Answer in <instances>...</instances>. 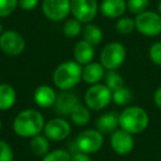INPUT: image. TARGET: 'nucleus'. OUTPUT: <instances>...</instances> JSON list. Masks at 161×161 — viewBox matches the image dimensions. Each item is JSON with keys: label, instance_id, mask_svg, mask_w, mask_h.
Listing matches in <instances>:
<instances>
[{"label": "nucleus", "instance_id": "obj_1", "mask_svg": "<svg viewBox=\"0 0 161 161\" xmlns=\"http://www.w3.org/2000/svg\"><path fill=\"white\" fill-rule=\"evenodd\" d=\"M45 119L39 110L28 108L20 112L14 119L12 129L21 138H33L44 129Z\"/></svg>", "mask_w": 161, "mask_h": 161}, {"label": "nucleus", "instance_id": "obj_2", "mask_svg": "<svg viewBox=\"0 0 161 161\" xmlns=\"http://www.w3.org/2000/svg\"><path fill=\"white\" fill-rule=\"evenodd\" d=\"M83 67L76 61H65L61 63L53 72V83L61 91L74 88L82 80Z\"/></svg>", "mask_w": 161, "mask_h": 161}, {"label": "nucleus", "instance_id": "obj_3", "mask_svg": "<svg viewBox=\"0 0 161 161\" xmlns=\"http://www.w3.org/2000/svg\"><path fill=\"white\" fill-rule=\"evenodd\" d=\"M149 125V115L140 106H129L119 114L120 129L131 135L141 134Z\"/></svg>", "mask_w": 161, "mask_h": 161}, {"label": "nucleus", "instance_id": "obj_4", "mask_svg": "<svg viewBox=\"0 0 161 161\" xmlns=\"http://www.w3.org/2000/svg\"><path fill=\"white\" fill-rule=\"evenodd\" d=\"M127 50L120 42H110L104 47L99 55V63L106 71H116L124 64Z\"/></svg>", "mask_w": 161, "mask_h": 161}, {"label": "nucleus", "instance_id": "obj_5", "mask_svg": "<svg viewBox=\"0 0 161 161\" xmlns=\"http://www.w3.org/2000/svg\"><path fill=\"white\" fill-rule=\"evenodd\" d=\"M113 102V92L105 84H95L86 91L84 103L90 109L98 112L106 108Z\"/></svg>", "mask_w": 161, "mask_h": 161}, {"label": "nucleus", "instance_id": "obj_6", "mask_svg": "<svg viewBox=\"0 0 161 161\" xmlns=\"http://www.w3.org/2000/svg\"><path fill=\"white\" fill-rule=\"evenodd\" d=\"M135 22L136 30L145 36H157L161 33V16L158 12L146 10L137 14Z\"/></svg>", "mask_w": 161, "mask_h": 161}, {"label": "nucleus", "instance_id": "obj_7", "mask_svg": "<svg viewBox=\"0 0 161 161\" xmlns=\"http://www.w3.org/2000/svg\"><path fill=\"white\" fill-rule=\"evenodd\" d=\"M99 11L96 0H71V14L80 23L93 22Z\"/></svg>", "mask_w": 161, "mask_h": 161}, {"label": "nucleus", "instance_id": "obj_8", "mask_svg": "<svg viewBox=\"0 0 161 161\" xmlns=\"http://www.w3.org/2000/svg\"><path fill=\"white\" fill-rule=\"evenodd\" d=\"M76 147L80 151L92 154L99 151L104 145V135L97 129H85L76 138Z\"/></svg>", "mask_w": 161, "mask_h": 161}, {"label": "nucleus", "instance_id": "obj_9", "mask_svg": "<svg viewBox=\"0 0 161 161\" xmlns=\"http://www.w3.org/2000/svg\"><path fill=\"white\" fill-rule=\"evenodd\" d=\"M0 50L9 56H18L25 50V40L19 32L7 30L0 34Z\"/></svg>", "mask_w": 161, "mask_h": 161}, {"label": "nucleus", "instance_id": "obj_10", "mask_svg": "<svg viewBox=\"0 0 161 161\" xmlns=\"http://www.w3.org/2000/svg\"><path fill=\"white\" fill-rule=\"evenodd\" d=\"M42 12L45 18L53 22H60L71 14V0H43Z\"/></svg>", "mask_w": 161, "mask_h": 161}, {"label": "nucleus", "instance_id": "obj_11", "mask_svg": "<svg viewBox=\"0 0 161 161\" xmlns=\"http://www.w3.org/2000/svg\"><path fill=\"white\" fill-rule=\"evenodd\" d=\"M72 127L63 117H55L45 123L43 134L50 141H62L69 136Z\"/></svg>", "mask_w": 161, "mask_h": 161}, {"label": "nucleus", "instance_id": "obj_12", "mask_svg": "<svg viewBox=\"0 0 161 161\" xmlns=\"http://www.w3.org/2000/svg\"><path fill=\"white\" fill-rule=\"evenodd\" d=\"M109 143L112 149L120 156H127L134 150L135 139L134 135L123 129H117L110 135Z\"/></svg>", "mask_w": 161, "mask_h": 161}, {"label": "nucleus", "instance_id": "obj_13", "mask_svg": "<svg viewBox=\"0 0 161 161\" xmlns=\"http://www.w3.org/2000/svg\"><path fill=\"white\" fill-rule=\"evenodd\" d=\"M78 102V97L75 93L71 91H62L60 94L56 96V101L54 104V110L58 116H69Z\"/></svg>", "mask_w": 161, "mask_h": 161}, {"label": "nucleus", "instance_id": "obj_14", "mask_svg": "<svg viewBox=\"0 0 161 161\" xmlns=\"http://www.w3.org/2000/svg\"><path fill=\"white\" fill-rule=\"evenodd\" d=\"M58 94L50 85H40L33 93V101L36 106L43 109H47L54 106Z\"/></svg>", "mask_w": 161, "mask_h": 161}, {"label": "nucleus", "instance_id": "obj_15", "mask_svg": "<svg viewBox=\"0 0 161 161\" xmlns=\"http://www.w3.org/2000/svg\"><path fill=\"white\" fill-rule=\"evenodd\" d=\"M126 10V0H102L99 5V12L108 19H119Z\"/></svg>", "mask_w": 161, "mask_h": 161}, {"label": "nucleus", "instance_id": "obj_16", "mask_svg": "<svg viewBox=\"0 0 161 161\" xmlns=\"http://www.w3.org/2000/svg\"><path fill=\"white\" fill-rule=\"evenodd\" d=\"M73 55L74 61H76L82 66H85L88 63L93 62V58L95 56L94 45L86 42L85 40L78 41L74 47Z\"/></svg>", "mask_w": 161, "mask_h": 161}, {"label": "nucleus", "instance_id": "obj_17", "mask_svg": "<svg viewBox=\"0 0 161 161\" xmlns=\"http://www.w3.org/2000/svg\"><path fill=\"white\" fill-rule=\"evenodd\" d=\"M105 69L99 62H91L83 67L82 80L86 84L95 85L105 77Z\"/></svg>", "mask_w": 161, "mask_h": 161}, {"label": "nucleus", "instance_id": "obj_18", "mask_svg": "<svg viewBox=\"0 0 161 161\" xmlns=\"http://www.w3.org/2000/svg\"><path fill=\"white\" fill-rule=\"evenodd\" d=\"M119 127V114L116 112H108L101 115L96 120V129L103 135H112Z\"/></svg>", "mask_w": 161, "mask_h": 161}, {"label": "nucleus", "instance_id": "obj_19", "mask_svg": "<svg viewBox=\"0 0 161 161\" xmlns=\"http://www.w3.org/2000/svg\"><path fill=\"white\" fill-rule=\"evenodd\" d=\"M17 103V92L10 84H0V110H9Z\"/></svg>", "mask_w": 161, "mask_h": 161}, {"label": "nucleus", "instance_id": "obj_20", "mask_svg": "<svg viewBox=\"0 0 161 161\" xmlns=\"http://www.w3.org/2000/svg\"><path fill=\"white\" fill-rule=\"evenodd\" d=\"M69 116L74 125L83 127V126L87 125L91 120L90 108H88L85 104L78 103L77 105L72 109V112L69 113Z\"/></svg>", "mask_w": 161, "mask_h": 161}, {"label": "nucleus", "instance_id": "obj_21", "mask_svg": "<svg viewBox=\"0 0 161 161\" xmlns=\"http://www.w3.org/2000/svg\"><path fill=\"white\" fill-rule=\"evenodd\" d=\"M82 36H83V40L86 42L91 43L92 45H98L103 41V31L98 25H94V23H86L83 27L82 30Z\"/></svg>", "mask_w": 161, "mask_h": 161}, {"label": "nucleus", "instance_id": "obj_22", "mask_svg": "<svg viewBox=\"0 0 161 161\" xmlns=\"http://www.w3.org/2000/svg\"><path fill=\"white\" fill-rule=\"evenodd\" d=\"M30 150L36 157H44L50 152V140L44 135H38L30 140Z\"/></svg>", "mask_w": 161, "mask_h": 161}, {"label": "nucleus", "instance_id": "obj_23", "mask_svg": "<svg viewBox=\"0 0 161 161\" xmlns=\"http://www.w3.org/2000/svg\"><path fill=\"white\" fill-rule=\"evenodd\" d=\"M83 23H80L75 18L66 19L64 25H63V34L69 39H74L82 33L83 30Z\"/></svg>", "mask_w": 161, "mask_h": 161}, {"label": "nucleus", "instance_id": "obj_24", "mask_svg": "<svg viewBox=\"0 0 161 161\" xmlns=\"http://www.w3.org/2000/svg\"><path fill=\"white\" fill-rule=\"evenodd\" d=\"M105 85L112 92L124 87V78L117 71H107L105 74Z\"/></svg>", "mask_w": 161, "mask_h": 161}, {"label": "nucleus", "instance_id": "obj_25", "mask_svg": "<svg viewBox=\"0 0 161 161\" xmlns=\"http://www.w3.org/2000/svg\"><path fill=\"white\" fill-rule=\"evenodd\" d=\"M132 99V93L128 87L119 88L113 92V102L118 106H127Z\"/></svg>", "mask_w": 161, "mask_h": 161}, {"label": "nucleus", "instance_id": "obj_26", "mask_svg": "<svg viewBox=\"0 0 161 161\" xmlns=\"http://www.w3.org/2000/svg\"><path fill=\"white\" fill-rule=\"evenodd\" d=\"M134 30H136L135 19L129 17H120L116 22V31L120 34H130Z\"/></svg>", "mask_w": 161, "mask_h": 161}, {"label": "nucleus", "instance_id": "obj_27", "mask_svg": "<svg viewBox=\"0 0 161 161\" xmlns=\"http://www.w3.org/2000/svg\"><path fill=\"white\" fill-rule=\"evenodd\" d=\"M72 154L64 149H55L50 151L42 158V161H71Z\"/></svg>", "mask_w": 161, "mask_h": 161}, {"label": "nucleus", "instance_id": "obj_28", "mask_svg": "<svg viewBox=\"0 0 161 161\" xmlns=\"http://www.w3.org/2000/svg\"><path fill=\"white\" fill-rule=\"evenodd\" d=\"M127 3V9L130 14H139L141 12L146 11L149 6V0H126Z\"/></svg>", "mask_w": 161, "mask_h": 161}, {"label": "nucleus", "instance_id": "obj_29", "mask_svg": "<svg viewBox=\"0 0 161 161\" xmlns=\"http://www.w3.org/2000/svg\"><path fill=\"white\" fill-rule=\"evenodd\" d=\"M17 7H19V0H0V18L14 14Z\"/></svg>", "mask_w": 161, "mask_h": 161}, {"label": "nucleus", "instance_id": "obj_30", "mask_svg": "<svg viewBox=\"0 0 161 161\" xmlns=\"http://www.w3.org/2000/svg\"><path fill=\"white\" fill-rule=\"evenodd\" d=\"M149 58L153 64L161 66V41L152 43L149 47Z\"/></svg>", "mask_w": 161, "mask_h": 161}, {"label": "nucleus", "instance_id": "obj_31", "mask_svg": "<svg viewBox=\"0 0 161 161\" xmlns=\"http://www.w3.org/2000/svg\"><path fill=\"white\" fill-rule=\"evenodd\" d=\"M14 154L11 146L5 140H0V161H14Z\"/></svg>", "mask_w": 161, "mask_h": 161}, {"label": "nucleus", "instance_id": "obj_32", "mask_svg": "<svg viewBox=\"0 0 161 161\" xmlns=\"http://www.w3.org/2000/svg\"><path fill=\"white\" fill-rule=\"evenodd\" d=\"M39 5V0H19V7L25 11H31Z\"/></svg>", "mask_w": 161, "mask_h": 161}, {"label": "nucleus", "instance_id": "obj_33", "mask_svg": "<svg viewBox=\"0 0 161 161\" xmlns=\"http://www.w3.org/2000/svg\"><path fill=\"white\" fill-rule=\"evenodd\" d=\"M71 161H92V158L90 157V154L85 153V152L78 151L72 154Z\"/></svg>", "mask_w": 161, "mask_h": 161}, {"label": "nucleus", "instance_id": "obj_34", "mask_svg": "<svg viewBox=\"0 0 161 161\" xmlns=\"http://www.w3.org/2000/svg\"><path fill=\"white\" fill-rule=\"evenodd\" d=\"M153 102L156 106L161 109V86H159L153 94Z\"/></svg>", "mask_w": 161, "mask_h": 161}, {"label": "nucleus", "instance_id": "obj_35", "mask_svg": "<svg viewBox=\"0 0 161 161\" xmlns=\"http://www.w3.org/2000/svg\"><path fill=\"white\" fill-rule=\"evenodd\" d=\"M157 9H158V14L161 16V0H159L158 6H157Z\"/></svg>", "mask_w": 161, "mask_h": 161}, {"label": "nucleus", "instance_id": "obj_36", "mask_svg": "<svg viewBox=\"0 0 161 161\" xmlns=\"http://www.w3.org/2000/svg\"><path fill=\"white\" fill-rule=\"evenodd\" d=\"M3 32V25H1V22H0V34Z\"/></svg>", "mask_w": 161, "mask_h": 161}, {"label": "nucleus", "instance_id": "obj_37", "mask_svg": "<svg viewBox=\"0 0 161 161\" xmlns=\"http://www.w3.org/2000/svg\"><path fill=\"white\" fill-rule=\"evenodd\" d=\"M1 127H3V123H1V119H0V130H1Z\"/></svg>", "mask_w": 161, "mask_h": 161}]
</instances>
